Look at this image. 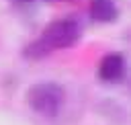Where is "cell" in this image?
Instances as JSON below:
<instances>
[{
  "label": "cell",
  "instance_id": "6da1fadb",
  "mask_svg": "<svg viewBox=\"0 0 131 125\" xmlns=\"http://www.w3.org/2000/svg\"><path fill=\"white\" fill-rule=\"evenodd\" d=\"M80 39V25L74 18H59L49 23L41 37L27 49L31 57H43L45 53L53 51V49H68L72 45H76V41Z\"/></svg>",
  "mask_w": 131,
  "mask_h": 125
},
{
  "label": "cell",
  "instance_id": "7a4b0ae2",
  "mask_svg": "<svg viewBox=\"0 0 131 125\" xmlns=\"http://www.w3.org/2000/svg\"><path fill=\"white\" fill-rule=\"evenodd\" d=\"M61 102H63V90H61V86H57L53 82L35 84L29 90L31 109L41 113L43 117H55L61 109Z\"/></svg>",
  "mask_w": 131,
  "mask_h": 125
},
{
  "label": "cell",
  "instance_id": "3957f363",
  "mask_svg": "<svg viewBox=\"0 0 131 125\" xmlns=\"http://www.w3.org/2000/svg\"><path fill=\"white\" fill-rule=\"evenodd\" d=\"M125 74V57L123 53L115 51V53H106L98 66V76L104 82H119Z\"/></svg>",
  "mask_w": 131,
  "mask_h": 125
},
{
  "label": "cell",
  "instance_id": "277c9868",
  "mask_svg": "<svg viewBox=\"0 0 131 125\" xmlns=\"http://www.w3.org/2000/svg\"><path fill=\"white\" fill-rule=\"evenodd\" d=\"M90 16L96 23H111L117 18V8L111 0H92L90 2Z\"/></svg>",
  "mask_w": 131,
  "mask_h": 125
},
{
  "label": "cell",
  "instance_id": "5b68a950",
  "mask_svg": "<svg viewBox=\"0 0 131 125\" xmlns=\"http://www.w3.org/2000/svg\"><path fill=\"white\" fill-rule=\"evenodd\" d=\"M47 2H72V0H47Z\"/></svg>",
  "mask_w": 131,
  "mask_h": 125
},
{
  "label": "cell",
  "instance_id": "8992f818",
  "mask_svg": "<svg viewBox=\"0 0 131 125\" xmlns=\"http://www.w3.org/2000/svg\"><path fill=\"white\" fill-rule=\"evenodd\" d=\"M20 2H31V0H20Z\"/></svg>",
  "mask_w": 131,
  "mask_h": 125
}]
</instances>
